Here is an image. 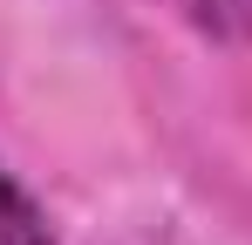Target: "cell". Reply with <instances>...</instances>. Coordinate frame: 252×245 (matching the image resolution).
I'll list each match as a JSON object with an SVG mask.
<instances>
[{
	"instance_id": "1",
	"label": "cell",
	"mask_w": 252,
	"mask_h": 245,
	"mask_svg": "<svg viewBox=\"0 0 252 245\" xmlns=\"http://www.w3.org/2000/svg\"><path fill=\"white\" fill-rule=\"evenodd\" d=\"M0 245H55V225H48V211L7 170H0Z\"/></svg>"
},
{
	"instance_id": "2",
	"label": "cell",
	"mask_w": 252,
	"mask_h": 245,
	"mask_svg": "<svg viewBox=\"0 0 252 245\" xmlns=\"http://www.w3.org/2000/svg\"><path fill=\"white\" fill-rule=\"evenodd\" d=\"M205 41H252V0H177Z\"/></svg>"
}]
</instances>
